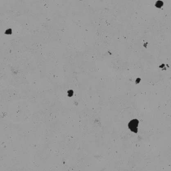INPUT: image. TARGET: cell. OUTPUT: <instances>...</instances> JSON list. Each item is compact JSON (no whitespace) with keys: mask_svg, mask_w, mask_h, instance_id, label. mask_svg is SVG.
Masks as SVG:
<instances>
[{"mask_svg":"<svg viewBox=\"0 0 171 171\" xmlns=\"http://www.w3.org/2000/svg\"><path fill=\"white\" fill-rule=\"evenodd\" d=\"M139 121L138 120H132L128 124V127L131 131L137 133L138 131V126Z\"/></svg>","mask_w":171,"mask_h":171,"instance_id":"cell-1","label":"cell"}]
</instances>
